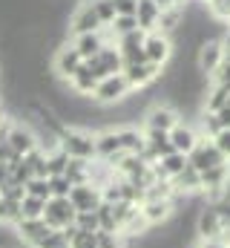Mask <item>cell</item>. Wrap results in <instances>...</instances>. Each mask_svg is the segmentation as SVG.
<instances>
[{
    "label": "cell",
    "mask_w": 230,
    "mask_h": 248,
    "mask_svg": "<svg viewBox=\"0 0 230 248\" xmlns=\"http://www.w3.org/2000/svg\"><path fill=\"white\" fill-rule=\"evenodd\" d=\"M60 150L69 159L95 162V133L84 127H63L60 130Z\"/></svg>",
    "instance_id": "cell-1"
},
{
    "label": "cell",
    "mask_w": 230,
    "mask_h": 248,
    "mask_svg": "<svg viewBox=\"0 0 230 248\" xmlns=\"http://www.w3.org/2000/svg\"><path fill=\"white\" fill-rule=\"evenodd\" d=\"M129 93H132V90H129V84H127L124 72H118V75H107V78H101V81H98L92 101H95V104H101V107H115V104H121Z\"/></svg>",
    "instance_id": "cell-2"
},
{
    "label": "cell",
    "mask_w": 230,
    "mask_h": 248,
    "mask_svg": "<svg viewBox=\"0 0 230 248\" xmlns=\"http://www.w3.org/2000/svg\"><path fill=\"white\" fill-rule=\"evenodd\" d=\"M172 55H175L172 38H167L164 32H147V38H144V58H147V63L164 69L172 61Z\"/></svg>",
    "instance_id": "cell-3"
},
{
    "label": "cell",
    "mask_w": 230,
    "mask_h": 248,
    "mask_svg": "<svg viewBox=\"0 0 230 248\" xmlns=\"http://www.w3.org/2000/svg\"><path fill=\"white\" fill-rule=\"evenodd\" d=\"M75 205L69 202V196H52L46 202V211H43V222L52 228V231H63L69 225H75Z\"/></svg>",
    "instance_id": "cell-4"
},
{
    "label": "cell",
    "mask_w": 230,
    "mask_h": 248,
    "mask_svg": "<svg viewBox=\"0 0 230 248\" xmlns=\"http://www.w3.org/2000/svg\"><path fill=\"white\" fill-rule=\"evenodd\" d=\"M89 66V72L101 81V78H107V75H118V72H124V58H121V49H118V44H107L95 58H89V61H84Z\"/></svg>",
    "instance_id": "cell-5"
},
{
    "label": "cell",
    "mask_w": 230,
    "mask_h": 248,
    "mask_svg": "<svg viewBox=\"0 0 230 248\" xmlns=\"http://www.w3.org/2000/svg\"><path fill=\"white\" fill-rule=\"evenodd\" d=\"M225 162H228V159L219 153V147L213 144V139H199V144H196L193 153L187 156V165L196 168L199 173L213 170V168H219V165H225Z\"/></svg>",
    "instance_id": "cell-6"
},
{
    "label": "cell",
    "mask_w": 230,
    "mask_h": 248,
    "mask_svg": "<svg viewBox=\"0 0 230 248\" xmlns=\"http://www.w3.org/2000/svg\"><path fill=\"white\" fill-rule=\"evenodd\" d=\"M228 55H225V46H222V41L219 38H210V41H204L199 49H196V66H199V72H204L207 78L222 66Z\"/></svg>",
    "instance_id": "cell-7"
},
{
    "label": "cell",
    "mask_w": 230,
    "mask_h": 248,
    "mask_svg": "<svg viewBox=\"0 0 230 248\" xmlns=\"http://www.w3.org/2000/svg\"><path fill=\"white\" fill-rule=\"evenodd\" d=\"M81 63H84V58L78 55V49H75L72 44H63L55 52V58H52V75H55L58 81L66 84V81L81 69Z\"/></svg>",
    "instance_id": "cell-8"
},
{
    "label": "cell",
    "mask_w": 230,
    "mask_h": 248,
    "mask_svg": "<svg viewBox=\"0 0 230 248\" xmlns=\"http://www.w3.org/2000/svg\"><path fill=\"white\" fill-rule=\"evenodd\" d=\"M178 122H181L178 110H175V107H170L167 101H161V104H153V107L147 110V116H144V130L170 133V130H172Z\"/></svg>",
    "instance_id": "cell-9"
},
{
    "label": "cell",
    "mask_w": 230,
    "mask_h": 248,
    "mask_svg": "<svg viewBox=\"0 0 230 248\" xmlns=\"http://www.w3.org/2000/svg\"><path fill=\"white\" fill-rule=\"evenodd\" d=\"M161 72L164 69H158V66H153V63H127L124 66V78H127V84H129V90H147V87H153L158 78H161Z\"/></svg>",
    "instance_id": "cell-10"
},
{
    "label": "cell",
    "mask_w": 230,
    "mask_h": 248,
    "mask_svg": "<svg viewBox=\"0 0 230 248\" xmlns=\"http://www.w3.org/2000/svg\"><path fill=\"white\" fill-rule=\"evenodd\" d=\"M9 147L23 159V156H29L32 150H38V133L29 127V124H20V122H12L9 127Z\"/></svg>",
    "instance_id": "cell-11"
},
{
    "label": "cell",
    "mask_w": 230,
    "mask_h": 248,
    "mask_svg": "<svg viewBox=\"0 0 230 248\" xmlns=\"http://www.w3.org/2000/svg\"><path fill=\"white\" fill-rule=\"evenodd\" d=\"M225 234H228V231H225V225H222L216 208H213V205L201 208L199 217H196V237H199V240H225Z\"/></svg>",
    "instance_id": "cell-12"
},
{
    "label": "cell",
    "mask_w": 230,
    "mask_h": 248,
    "mask_svg": "<svg viewBox=\"0 0 230 248\" xmlns=\"http://www.w3.org/2000/svg\"><path fill=\"white\" fill-rule=\"evenodd\" d=\"M101 29H104V23L98 20L92 3L78 6L75 15L69 17V32H72V38H75V35H86V32H101Z\"/></svg>",
    "instance_id": "cell-13"
},
{
    "label": "cell",
    "mask_w": 230,
    "mask_h": 248,
    "mask_svg": "<svg viewBox=\"0 0 230 248\" xmlns=\"http://www.w3.org/2000/svg\"><path fill=\"white\" fill-rule=\"evenodd\" d=\"M144 139H147V150H144V159H147V165H158L164 156H170V153H172L170 133L144 130Z\"/></svg>",
    "instance_id": "cell-14"
},
{
    "label": "cell",
    "mask_w": 230,
    "mask_h": 248,
    "mask_svg": "<svg viewBox=\"0 0 230 248\" xmlns=\"http://www.w3.org/2000/svg\"><path fill=\"white\" fill-rule=\"evenodd\" d=\"M199 139H201V136H199V130H196L190 122H184V119L170 130L172 150H175V153H181V156H190V153H193V147L199 144Z\"/></svg>",
    "instance_id": "cell-15"
},
{
    "label": "cell",
    "mask_w": 230,
    "mask_h": 248,
    "mask_svg": "<svg viewBox=\"0 0 230 248\" xmlns=\"http://www.w3.org/2000/svg\"><path fill=\"white\" fill-rule=\"evenodd\" d=\"M69 202L75 205V211H98V205L104 202V196H101V187L86 182V185H72Z\"/></svg>",
    "instance_id": "cell-16"
},
{
    "label": "cell",
    "mask_w": 230,
    "mask_h": 248,
    "mask_svg": "<svg viewBox=\"0 0 230 248\" xmlns=\"http://www.w3.org/2000/svg\"><path fill=\"white\" fill-rule=\"evenodd\" d=\"M14 228H17L20 240H23L29 248H41L43 243H46V237L52 234V228H49L43 219H20Z\"/></svg>",
    "instance_id": "cell-17"
},
{
    "label": "cell",
    "mask_w": 230,
    "mask_h": 248,
    "mask_svg": "<svg viewBox=\"0 0 230 248\" xmlns=\"http://www.w3.org/2000/svg\"><path fill=\"white\" fill-rule=\"evenodd\" d=\"M141 214L150 222V228H158L175 214V205H172V199H144L141 202Z\"/></svg>",
    "instance_id": "cell-18"
},
{
    "label": "cell",
    "mask_w": 230,
    "mask_h": 248,
    "mask_svg": "<svg viewBox=\"0 0 230 248\" xmlns=\"http://www.w3.org/2000/svg\"><path fill=\"white\" fill-rule=\"evenodd\" d=\"M107 44H110V38H107L104 29H101V32H86V35H75V38H72V46L78 49V55H81L84 61L95 58Z\"/></svg>",
    "instance_id": "cell-19"
},
{
    "label": "cell",
    "mask_w": 230,
    "mask_h": 248,
    "mask_svg": "<svg viewBox=\"0 0 230 248\" xmlns=\"http://www.w3.org/2000/svg\"><path fill=\"white\" fill-rule=\"evenodd\" d=\"M118 130V141H121V150L124 153H135V156H144L147 150V139H144V130H138L135 124H127V127H115Z\"/></svg>",
    "instance_id": "cell-20"
},
{
    "label": "cell",
    "mask_w": 230,
    "mask_h": 248,
    "mask_svg": "<svg viewBox=\"0 0 230 248\" xmlns=\"http://www.w3.org/2000/svg\"><path fill=\"white\" fill-rule=\"evenodd\" d=\"M172 182V190H175V196H199L201 193V173L196 170V168H184Z\"/></svg>",
    "instance_id": "cell-21"
},
{
    "label": "cell",
    "mask_w": 230,
    "mask_h": 248,
    "mask_svg": "<svg viewBox=\"0 0 230 248\" xmlns=\"http://www.w3.org/2000/svg\"><path fill=\"white\" fill-rule=\"evenodd\" d=\"M66 87H69L78 98H92V95H95V87H98V78L89 72L86 63H81V69L66 81Z\"/></svg>",
    "instance_id": "cell-22"
},
{
    "label": "cell",
    "mask_w": 230,
    "mask_h": 248,
    "mask_svg": "<svg viewBox=\"0 0 230 248\" xmlns=\"http://www.w3.org/2000/svg\"><path fill=\"white\" fill-rule=\"evenodd\" d=\"M118 153H121L118 130H101V133H95V159H101V162H113Z\"/></svg>",
    "instance_id": "cell-23"
},
{
    "label": "cell",
    "mask_w": 230,
    "mask_h": 248,
    "mask_svg": "<svg viewBox=\"0 0 230 248\" xmlns=\"http://www.w3.org/2000/svg\"><path fill=\"white\" fill-rule=\"evenodd\" d=\"M138 29L141 32H158V20H161V9L153 0H138Z\"/></svg>",
    "instance_id": "cell-24"
},
{
    "label": "cell",
    "mask_w": 230,
    "mask_h": 248,
    "mask_svg": "<svg viewBox=\"0 0 230 248\" xmlns=\"http://www.w3.org/2000/svg\"><path fill=\"white\" fill-rule=\"evenodd\" d=\"M230 104V90L228 87H219V84H210V90H207V95H204V113H219V110H225Z\"/></svg>",
    "instance_id": "cell-25"
},
{
    "label": "cell",
    "mask_w": 230,
    "mask_h": 248,
    "mask_svg": "<svg viewBox=\"0 0 230 248\" xmlns=\"http://www.w3.org/2000/svg\"><path fill=\"white\" fill-rule=\"evenodd\" d=\"M184 168H187V156H181V153H175V150H172L170 156H164V159L156 165V170H158L164 179H175Z\"/></svg>",
    "instance_id": "cell-26"
},
{
    "label": "cell",
    "mask_w": 230,
    "mask_h": 248,
    "mask_svg": "<svg viewBox=\"0 0 230 248\" xmlns=\"http://www.w3.org/2000/svg\"><path fill=\"white\" fill-rule=\"evenodd\" d=\"M63 234L69 240V248H98V231L92 234V231H81V228L69 225V228H63Z\"/></svg>",
    "instance_id": "cell-27"
},
{
    "label": "cell",
    "mask_w": 230,
    "mask_h": 248,
    "mask_svg": "<svg viewBox=\"0 0 230 248\" xmlns=\"http://www.w3.org/2000/svg\"><path fill=\"white\" fill-rule=\"evenodd\" d=\"M43 211H46V202L38 199V196H23L20 202V219H43Z\"/></svg>",
    "instance_id": "cell-28"
},
{
    "label": "cell",
    "mask_w": 230,
    "mask_h": 248,
    "mask_svg": "<svg viewBox=\"0 0 230 248\" xmlns=\"http://www.w3.org/2000/svg\"><path fill=\"white\" fill-rule=\"evenodd\" d=\"M110 32H113V38H124V35H129V32H138V17L135 15H118L113 20V26H107Z\"/></svg>",
    "instance_id": "cell-29"
},
{
    "label": "cell",
    "mask_w": 230,
    "mask_h": 248,
    "mask_svg": "<svg viewBox=\"0 0 230 248\" xmlns=\"http://www.w3.org/2000/svg\"><path fill=\"white\" fill-rule=\"evenodd\" d=\"M69 168V156L58 147L52 153H46V176H63Z\"/></svg>",
    "instance_id": "cell-30"
},
{
    "label": "cell",
    "mask_w": 230,
    "mask_h": 248,
    "mask_svg": "<svg viewBox=\"0 0 230 248\" xmlns=\"http://www.w3.org/2000/svg\"><path fill=\"white\" fill-rule=\"evenodd\" d=\"M0 222H6V225H17V222H20V202L0 196Z\"/></svg>",
    "instance_id": "cell-31"
},
{
    "label": "cell",
    "mask_w": 230,
    "mask_h": 248,
    "mask_svg": "<svg viewBox=\"0 0 230 248\" xmlns=\"http://www.w3.org/2000/svg\"><path fill=\"white\" fill-rule=\"evenodd\" d=\"M26 193H29V196H38V199H43V202H49V199H52L49 176H32V179L26 182Z\"/></svg>",
    "instance_id": "cell-32"
},
{
    "label": "cell",
    "mask_w": 230,
    "mask_h": 248,
    "mask_svg": "<svg viewBox=\"0 0 230 248\" xmlns=\"http://www.w3.org/2000/svg\"><path fill=\"white\" fill-rule=\"evenodd\" d=\"M89 3H92V9H95L98 20H101L104 26H113V20L118 17V15H115V3H113V0H89Z\"/></svg>",
    "instance_id": "cell-33"
},
{
    "label": "cell",
    "mask_w": 230,
    "mask_h": 248,
    "mask_svg": "<svg viewBox=\"0 0 230 248\" xmlns=\"http://www.w3.org/2000/svg\"><path fill=\"white\" fill-rule=\"evenodd\" d=\"M26 159V165H29V170H32V176H46V153L38 147V150H32L29 156H23Z\"/></svg>",
    "instance_id": "cell-34"
},
{
    "label": "cell",
    "mask_w": 230,
    "mask_h": 248,
    "mask_svg": "<svg viewBox=\"0 0 230 248\" xmlns=\"http://www.w3.org/2000/svg\"><path fill=\"white\" fill-rule=\"evenodd\" d=\"M75 228H81V231H98V214L95 211H78L75 214Z\"/></svg>",
    "instance_id": "cell-35"
},
{
    "label": "cell",
    "mask_w": 230,
    "mask_h": 248,
    "mask_svg": "<svg viewBox=\"0 0 230 248\" xmlns=\"http://www.w3.org/2000/svg\"><path fill=\"white\" fill-rule=\"evenodd\" d=\"M49 190H52V196H69L72 182L66 176H49Z\"/></svg>",
    "instance_id": "cell-36"
},
{
    "label": "cell",
    "mask_w": 230,
    "mask_h": 248,
    "mask_svg": "<svg viewBox=\"0 0 230 248\" xmlns=\"http://www.w3.org/2000/svg\"><path fill=\"white\" fill-rule=\"evenodd\" d=\"M213 144L219 147V153H222V156L230 162V130H222V133L213 139Z\"/></svg>",
    "instance_id": "cell-37"
},
{
    "label": "cell",
    "mask_w": 230,
    "mask_h": 248,
    "mask_svg": "<svg viewBox=\"0 0 230 248\" xmlns=\"http://www.w3.org/2000/svg\"><path fill=\"white\" fill-rule=\"evenodd\" d=\"M115 15H135L138 12V0H113Z\"/></svg>",
    "instance_id": "cell-38"
},
{
    "label": "cell",
    "mask_w": 230,
    "mask_h": 248,
    "mask_svg": "<svg viewBox=\"0 0 230 248\" xmlns=\"http://www.w3.org/2000/svg\"><path fill=\"white\" fill-rule=\"evenodd\" d=\"M193 248H228V243L225 240H196Z\"/></svg>",
    "instance_id": "cell-39"
},
{
    "label": "cell",
    "mask_w": 230,
    "mask_h": 248,
    "mask_svg": "<svg viewBox=\"0 0 230 248\" xmlns=\"http://www.w3.org/2000/svg\"><path fill=\"white\" fill-rule=\"evenodd\" d=\"M216 119H219V124H222V130H230V104L225 107V110L216 113Z\"/></svg>",
    "instance_id": "cell-40"
},
{
    "label": "cell",
    "mask_w": 230,
    "mask_h": 248,
    "mask_svg": "<svg viewBox=\"0 0 230 248\" xmlns=\"http://www.w3.org/2000/svg\"><path fill=\"white\" fill-rule=\"evenodd\" d=\"M153 3H156L161 12H164V9H181V0H153Z\"/></svg>",
    "instance_id": "cell-41"
}]
</instances>
